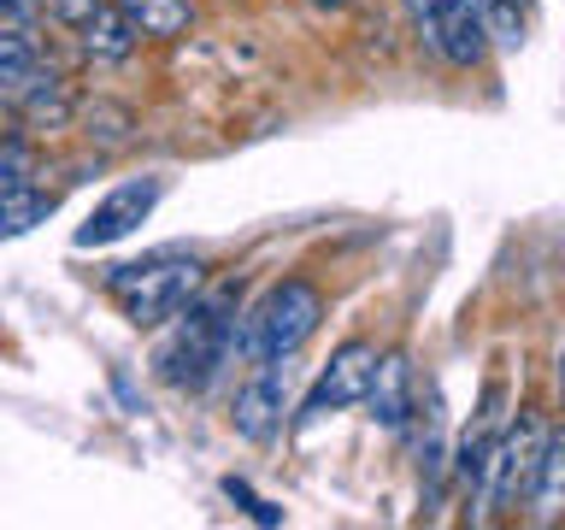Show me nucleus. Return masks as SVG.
<instances>
[{
	"instance_id": "obj_1",
	"label": "nucleus",
	"mask_w": 565,
	"mask_h": 530,
	"mask_svg": "<svg viewBox=\"0 0 565 530\" xmlns=\"http://www.w3.org/2000/svg\"><path fill=\"white\" fill-rule=\"evenodd\" d=\"M230 348H236V295L212 289L177 312V330L153 353V371L171 389H206L212 371L230 360Z\"/></svg>"
},
{
	"instance_id": "obj_2",
	"label": "nucleus",
	"mask_w": 565,
	"mask_h": 530,
	"mask_svg": "<svg viewBox=\"0 0 565 530\" xmlns=\"http://www.w3.org/2000/svg\"><path fill=\"white\" fill-rule=\"evenodd\" d=\"M318 325H324V295H318L307 277H282L277 289L242 318L236 348H242V360H254V365L259 360H289L300 342H312Z\"/></svg>"
},
{
	"instance_id": "obj_3",
	"label": "nucleus",
	"mask_w": 565,
	"mask_h": 530,
	"mask_svg": "<svg viewBox=\"0 0 565 530\" xmlns=\"http://www.w3.org/2000/svg\"><path fill=\"white\" fill-rule=\"evenodd\" d=\"M201 272H206L201 259L159 254V259H141V265H118L106 289H113V300L124 307V318H130L136 330H153V325L177 318L194 295H201V283H206Z\"/></svg>"
},
{
	"instance_id": "obj_4",
	"label": "nucleus",
	"mask_w": 565,
	"mask_h": 530,
	"mask_svg": "<svg viewBox=\"0 0 565 530\" xmlns=\"http://www.w3.org/2000/svg\"><path fill=\"white\" fill-rule=\"evenodd\" d=\"M542 442L547 431L536 418H519L512 431L494 436V454H489V471H483V507H512L536 489V471H542Z\"/></svg>"
},
{
	"instance_id": "obj_5",
	"label": "nucleus",
	"mask_w": 565,
	"mask_h": 530,
	"mask_svg": "<svg viewBox=\"0 0 565 530\" xmlns=\"http://www.w3.org/2000/svg\"><path fill=\"white\" fill-rule=\"evenodd\" d=\"M418 30L459 71L483 65V53H489V24L477 12V0H418Z\"/></svg>"
},
{
	"instance_id": "obj_6",
	"label": "nucleus",
	"mask_w": 565,
	"mask_h": 530,
	"mask_svg": "<svg viewBox=\"0 0 565 530\" xmlns=\"http://www.w3.org/2000/svg\"><path fill=\"white\" fill-rule=\"evenodd\" d=\"M371 371H377V348H371V342H342V348L330 353V365L318 371V383H312L307 406H300V418L318 424L324 413H342V406L365 401Z\"/></svg>"
},
{
	"instance_id": "obj_7",
	"label": "nucleus",
	"mask_w": 565,
	"mask_h": 530,
	"mask_svg": "<svg viewBox=\"0 0 565 530\" xmlns=\"http://www.w3.org/2000/svg\"><path fill=\"white\" fill-rule=\"evenodd\" d=\"M159 194H166V183H159V177H136V183L113 189V194H106V201L77 224V236H71V242H77V247H113V242H124V236H130V230L159 206Z\"/></svg>"
},
{
	"instance_id": "obj_8",
	"label": "nucleus",
	"mask_w": 565,
	"mask_h": 530,
	"mask_svg": "<svg viewBox=\"0 0 565 530\" xmlns=\"http://www.w3.org/2000/svg\"><path fill=\"white\" fill-rule=\"evenodd\" d=\"M289 413V365L282 360H259L254 378L236 389V406H230V424H236V436L247 442H265L282 424Z\"/></svg>"
},
{
	"instance_id": "obj_9",
	"label": "nucleus",
	"mask_w": 565,
	"mask_h": 530,
	"mask_svg": "<svg viewBox=\"0 0 565 530\" xmlns=\"http://www.w3.org/2000/svg\"><path fill=\"white\" fill-rule=\"evenodd\" d=\"M365 406L383 431H401L406 413H413V365L406 353H383L377 371H371V389H365Z\"/></svg>"
},
{
	"instance_id": "obj_10",
	"label": "nucleus",
	"mask_w": 565,
	"mask_h": 530,
	"mask_svg": "<svg viewBox=\"0 0 565 530\" xmlns=\"http://www.w3.org/2000/svg\"><path fill=\"white\" fill-rule=\"evenodd\" d=\"M7 95L30 113V124H65L71 118V88L65 77H53V71H42V60H35L30 71H18V77L0 83Z\"/></svg>"
},
{
	"instance_id": "obj_11",
	"label": "nucleus",
	"mask_w": 565,
	"mask_h": 530,
	"mask_svg": "<svg viewBox=\"0 0 565 530\" xmlns=\"http://www.w3.org/2000/svg\"><path fill=\"white\" fill-rule=\"evenodd\" d=\"M136 42H141V35H136V24H130V18H124V12L113 7V0H106V7H100V12L83 24V53H88V60H100V65H118V60H130V53H136Z\"/></svg>"
},
{
	"instance_id": "obj_12",
	"label": "nucleus",
	"mask_w": 565,
	"mask_h": 530,
	"mask_svg": "<svg viewBox=\"0 0 565 530\" xmlns=\"http://www.w3.org/2000/svg\"><path fill=\"white\" fill-rule=\"evenodd\" d=\"M113 7L130 18L136 35H148V42H171V35H183L194 24L189 0H113Z\"/></svg>"
},
{
	"instance_id": "obj_13",
	"label": "nucleus",
	"mask_w": 565,
	"mask_h": 530,
	"mask_svg": "<svg viewBox=\"0 0 565 530\" xmlns=\"http://www.w3.org/2000/svg\"><path fill=\"white\" fill-rule=\"evenodd\" d=\"M53 212V194L42 189H24V183H0V242L24 236V230H35Z\"/></svg>"
},
{
	"instance_id": "obj_14",
	"label": "nucleus",
	"mask_w": 565,
	"mask_h": 530,
	"mask_svg": "<svg viewBox=\"0 0 565 530\" xmlns=\"http://www.w3.org/2000/svg\"><path fill=\"white\" fill-rule=\"evenodd\" d=\"M530 501H536L542 512H565V424L547 431V442H542V471H536Z\"/></svg>"
},
{
	"instance_id": "obj_15",
	"label": "nucleus",
	"mask_w": 565,
	"mask_h": 530,
	"mask_svg": "<svg viewBox=\"0 0 565 530\" xmlns=\"http://www.w3.org/2000/svg\"><path fill=\"white\" fill-rule=\"evenodd\" d=\"M35 65V42L24 30H12V24H0V83L18 77V71H30Z\"/></svg>"
},
{
	"instance_id": "obj_16",
	"label": "nucleus",
	"mask_w": 565,
	"mask_h": 530,
	"mask_svg": "<svg viewBox=\"0 0 565 530\" xmlns=\"http://www.w3.org/2000/svg\"><path fill=\"white\" fill-rule=\"evenodd\" d=\"M224 495H230V501H242V507H247V512H254V519H259V524H282V512H277L271 501H259V495H254V489H247V484H242V477H224Z\"/></svg>"
},
{
	"instance_id": "obj_17",
	"label": "nucleus",
	"mask_w": 565,
	"mask_h": 530,
	"mask_svg": "<svg viewBox=\"0 0 565 530\" xmlns=\"http://www.w3.org/2000/svg\"><path fill=\"white\" fill-rule=\"evenodd\" d=\"M100 7H106V0H47V12L60 18V24H77V30L88 24V18H95Z\"/></svg>"
},
{
	"instance_id": "obj_18",
	"label": "nucleus",
	"mask_w": 565,
	"mask_h": 530,
	"mask_svg": "<svg viewBox=\"0 0 565 530\" xmlns=\"http://www.w3.org/2000/svg\"><path fill=\"white\" fill-rule=\"evenodd\" d=\"M0 136H12V106L0 100Z\"/></svg>"
},
{
	"instance_id": "obj_19",
	"label": "nucleus",
	"mask_w": 565,
	"mask_h": 530,
	"mask_svg": "<svg viewBox=\"0 0 565 530\" xmlns=\"http://www.w3.org/2000/svg\"><path fill=\"white\" fill-rule=\"evenodd\" d=\"M559 406H565V348H559Z\"/></svg>"
},
{
	"instance_id": "obj_20",
	"label": "nucleus",
	"mask_w": 565,
	"mask_h": 530,
	"mask_svg": "<svg viewBox=\"0 0 565 530\" xmlns=\"http://www.w3.org/2000/svg\"><path fill=\"white\" fill-rule=\"evenodd\" d=\"M318 7H342V0H318Z\"/></svg>"
},
{
	"instance_id": "obj_21",
	"label": "nucleus",
	"mask_w": 565,
	"mask_h": 530,
	"mask_svg": "<svg viewBox=\"0 0 565 530\" xmlns=\"http://www.w3.org/2000/svg\"><path fill=\"white\" fill-rule=\"evenodd\" d=\"M507 7H524V0H507Z\"/></svg>"
}]
</instances>
